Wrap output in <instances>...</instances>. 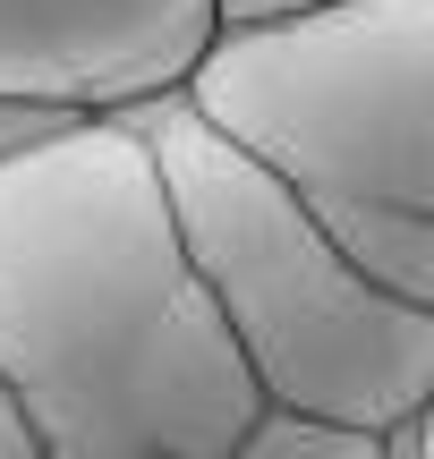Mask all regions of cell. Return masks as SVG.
Masks as SVG:
<instances>
[{
  "label": "cell",
  "instance_id": "cell-4",
  "mask_svg": "<svg viewBox=\"0 0 434 459\" xmlns=\"http://www.w3.org/2000/svg\"><path fill=\"white\" fill-rule=\"evenodd\" d=\"M213 0H0V94L119 119L179 94L213 43Z\"/></svg>",
  "mask_w": 434,
  "mask_h": 459
},
{
  "label": "cell",
  "instance_id": "cell-5",
  "mask_svg": "<svg viewBox=\"0 0 434 459\" xmlns=\"http://www.w3.org/2000/svg\"><path fill=\"white\" fill-rule=\"evenodd\" d=\"M221 459H384V434L350 426V417H316V409L256 400V417L221 443Z\"/></svg>",
  "mask_w": 434,
  "mask_h": 459
},
{
  "label": "cell",
  "instance_id": "cell-7",
  "mask_svg": "<svg viewBox=\"0 0 434 459\" xmlns=\"http://www.w3.org/2000/svg\"><path fill=\"white\" fill-rule=\"evenodd\" d=\"M316 9H341V0H213L221 26H282V17H316Z\"/></svg>",
  "mask_w": 434,
  "mask_h": 459
},
{
  "label": "cell",
  "instance_id": "cell-6",
  "mask_svg": "<svg viewBox=\"0 0 434 459\" xmlns=\"http://www.w3.org/2000/svg\"><path fill=\"white\" fill-rule=\"evenodd\" d=\"M85 111H68V102H34V94H0V162H17V153L51 145V136H68Z\"/></svg>",
  "mask_w": 434,
  "mask_h": 459
},
{
  "label": "cell",
  "instance_id": "cell-3",
  "mask_svg": "<svg viewBox=\"0 0 434 459\" xmlns=\"http://www.w3.org/2000/svg\"><path fill=\"white\" fill-rule=\"evenodd\" d=\"M153 145L179 247L230 332L256 392L282 409L392 426L434 409V307L384 290L333 247L273 170H256L230 136H213L179 94L128 111Z\"/></svg>",
  "mask_w": 434,
  "mask_h": 459
},
{
  "label": "cell",
  "instance_id": "cell-8",
  "mask_svg": "<svg viewBox=\"0 0 434 459\" xmlns=\"http://www.w3.org/2000/svg\"><path fill=\"white\" fill-rule=\"evenodd\" d=\"M0 459H43V451H34V434H26V417L9 409V392H0Z\"/></svg>",
  "mask_w": 434,
  "mask_h": 459
},
{
  "label": "cell",
  "instance_id": "cell-1",
  "mask_svg": "<svg viewBox=\"0 0 434 459\" xmlns=\"http://www.w3.org/2000/svg\"><path fill=\"white\" fill-rule=\"evenodd\" d=\"M0 392L43 459H221L265 400L128 111L0 162Z\"/></svg>",
  "mask_w": 434,
  "mask_h": 459
},
{
  "label": "cell",
  "instance_id": "cell-2",
  "mask_svg": "<svg viewBox=\"0 0 434 459\" xmlns=\"http://www.w3.org/2000/svg\"><path fill=\"white\" fill-rule=\"evenodd\" d=\"M179 102L273 170L358 273L434 307V0L213 26Z\"/></svg>",
  "mask_w": 434,
  "mask_h": 459
}]
</instances>
